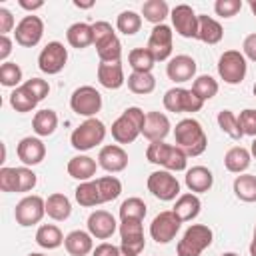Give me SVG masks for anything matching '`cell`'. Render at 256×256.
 Returning a JSON list of instances; mask_svg holds the SVG:
<instances>
[{"label": "cell", "mask_w": 256, "mask_h": 256, "mask_svg": "<svg viewBox=\"0 0 256 256\" xmlns=\"http://www.w3.org/2000/svg\"><path fill=\"white\" fill-rule=\"evenodd\" d=\"M148 192L162 200V202H172L180 196V182L176 180V176L168 170H156L148 176Z\"/></svg>", "instance_id": "obj_8"}, {"label": "cell", "mask_w": 256, "mask_h": 256, "mask_svg": "<svg viewBox=\"0 0 256 256\" xmlns=\"http://www.w3.org/2000/svg\"><path fill=\"white\" fill-rule=\"evenodd\" d=\"M116 228H118L116 218L106 210H96L88 216V232L92 234V238L108 240V238H112Z\"/></svg>", "instance_id": "obj_18"}, {"label": "cell", "mask_w": 256, "mask_h": 256, "mask_svg": "<svg viewBox=\"0 0 256 256\" xmlns=\"http://www.w3.org/2000/svg\"><path fill=\"white\" fill-rule=\"evenodd\" d=\"M36 184H38V178L28 166L16 168V192H22V194L30 192V190H34Z\"/></svg>", "instance_id": "obj_46"}, {"label": "cell", "mask_w": 256, "mask_h": 256, "mask_svg": "<svg viewBox=\"0 0 256 256\" xmlns=\"http://www.w3.org/2000/svg\"><path fill=\"white\" fill-rule=\"evenodd\" d=\"M14 36H16V42L22 48H34V46H38L40 40H42V36H44V22H42V18L40 16H34V14L24 16L16 24Z\"/></svg>", "instance_id": "obj_13"}, {"label": "cell", "mask_w": 256, "mask_h": 256, "mask_svg": "<svg viewBox=\"0 0 256 256\" xmlns=\"http://www.w3.org/2000/svg\"><path fill=\"white\" fill-rule=\"evenodd\" d=\"M218 126L224 134H228L232 140H240L244 136L242 128H240V122H238V116L232 112V110H222L218 112Z\"/></svg>", "instance_id": "obj_42"}, {"label": "cell", "mask_w": 256, "mask_h": 256, "mask_svg": "<svg viewBox=\"0 0 256 256\" xmlns=\"http://www.w3.org/2000/svg\"><path fill=\"white\" fill-rule=\"evenodd\" d=\"M92 32H94V46H96V50L102 48V46H106L114 38H118L116 32H114V28H112V24L110 22H104V20L94 22L92 24Z\"/></svg>", "instance_id": "obj_45"}, {"label": "cell", "mask_w": 256, "mask_h": 256, "mask_svg": "<svg viewBox=\"0 0 256 256\" xmlns=\"http://www.w3.org/2000/svg\"><path fill=\"white\" fill-rule=\"evenodd\" d=\"M148 206L140 198H128L120 204V218L122 220H144Z\"/></svg>", "instance_id": "obj_43"}, {"label": "cell", "mask_w": 256, "mask_h": 256, "mask_svg": "<svg viewBox=\"0 0 256 256\" xmlns=\"http://www.w3.org/2000/svg\"><path fill=\"white\" fill-rule=\"evenodd\" d=\"M92 256H128L120 246H114V244H108V242H102L94 248Z\"/></svg>", "instance_id": "obj_52"}, {"label": "cell", "mask_w": 256, "mask_h": 256, "mask_svg": "<svg viewBox=\"0 0 256 256\" xmlns=\"http://www.w3.org/2000/svg\"><path fill=\"white\" fill-rule=\"evenodd\" d=\"M116 28L124 36H134L142 28V16L134 10H124V12H120V16L116 20Z\"/></svg>", "instance_id": "obj_40"}, {"label": "cell", "mask_w": 256, "mask_h": 256, "mask_svg": "<svg viewBox=\"0 0 256 256\" xmlns=\"http://www.w3.org/2000/svg\"><path fill=\"white\" fill-rule=\"evenodd\" d=\"M146 158L150 164L162 166L168 172H184L188 168V156L178 146L166 142H150L146 150Z\"/></svg>", "instance_id": "obj_3"}, {"label": "cell", "mask_w": 256, "mask_h": 256, "mask_svg": "<svg viewBox=\"0 0 256 256\" xmlns=\"http://www.w3.org/2000/svg\"><path fill=\"white\" fill-rule=\"evenodd\" d=\"M120 238H122L120 248L128 256H138L144 250V246H146L142 220H122V224H120Z\"/></svg>", "instance_id": "obj_14"}, {"label": "cell", "mask_w": 256, "mask_h": 256, "mask_svg": "<svg viewBox=\"0 0 256 256\" xmlns=\"http://www.w3.org/2000/svg\"><path fill=\"white\" fill-rule=\"evenodd\" d=\"M242 54H244V58L256 62V32H254V34H248V36L244 38Z\"/></svg>", "instance_id": "obj_54"}, {"label": "cell", "mask_w": 256, "mask_h": 256, "mask_svg": "<svg viewBox=\"0 0 256 256\" xmlns=\"http://www.w3.org/2000/svg\"><path fill=\"white\" fill-rule=\"evenodd\" d=\"M18 4H20V8H24V10H28V12H34V10H40L42 6H44V0H18Z\"/></svg>", "instance_id": "obj_56"}, {"label": "cell", "mask_w": 256, "mask_h": 256, "mask_svg": "<svg viewBox=\"0 0 256 256\" xmlns=\"http://www.w3.org/2000/svg\"><path fill=\"white\" fill-rule=\"evenodd\" d=\"M234 194L242 202H256V176L252 174H238L234 180Z\"/></svg>", "instance_id": "obj_34"}, {"label": "cell", "mask_w": 256, "mask_h": 256, "mask_svg": "<svg viewBox=\"0 0 256 256\" xmlns=\"http://www.w3.org/2000/svg\"><path fill=\"white\" fill-rule=\"evenodd\" d=\"M200 210H202V202H200V198H198L196 194H192V192L180 194L178 200H176V204H174V208H172V212L180 218V222H190V220H194V218L200 214Z\"/></svg>", "instance_id": "obj_25"}, {"label": "cell", "mask_w": 256, "mask_h": 256, "mask_svg": "<svg viewBox=\"0 0 256 256\" xmlns=\"http://www.w3.org/2000/svg\"><path fill=\"white\" fill-rule=\"evenodd\" d=\"M180 226H182L180 218L172 210H164V212H160L152 220V224H150V236L158 244H168V242H172L176 238V234L180 232Z\"/></svg>", "instance_id": "obj_12"}, {"label": "cell", "mask_w": 256, "mask_h": 256, "mask_svg": "<svg viewBox=\"0 0 256 256\" xmlns=\"http://www.w3.org/2000/svg\"><path fill=\"white\" fill-rule=\"evenodd\" d=\"M98 166L104 168L110 174H118V172L126 170V166H128V154H126V150L122 146L108 144L98 154Z\"/></svg>", "instance_id": "obj_17"}, {"label": "cell", "mask_w": 256, "mask_h": 256, "mask_svg": "<svg viewBox=\"0 0 256 256\" xmlns=\"http://www.w3.org/2000/svg\"><path fill=\"white\" fill-rule=\"evenodd\" d=\"M170 6L164 2V0H146L142 4V16L144 20H148L150 24L158 26V24H164V20L170 16Z\"/></svg>", "instance_id": "obj_33"}, {"label": "cell", "mask_w": 256, "mask_h": 256, "mask_svg": "<svg viewBox=\"0 0 256 256\" xmlns=\"http://www.w3.org/2000/svg\"><path fill=\"white\" fill-rule=\"evenodd\" d=\"M164 108L176 114H194L204 108V102L186 88H170L164 94Z\"/></svg>", "instance_id": "obj_9"}, {"label": "cell", "mask_w": 256, "mask_h": 256, "mask_svg": "<svg viewBox=\"0 0 256 256\" xmlns=\"http://www.w3.org/2000/svg\"><path fill=\"white\" fill-rule=\"evenodd\" d=\"M172 42H174V32L168 24H158L152 28L150 40H148V50L154 54L156 62H164L172 56Z\"/></svg>", "instance_id": "obj_15"}, {"label": "cell", "mask_w": 256, "mask_h": 256, "mask_svg": "<svg viewBox=\"0 0 256 256\" xmlns=\"http://www.w3.org/2000/svg\"><path fill=\"white\" fill-rule=\"evenodd\" d=\"M14 28V16L8 8H0V36H8Z\"/></svg>", "instance_id": "obj_53"}, {"label": "cell", "mask_w": 256, "mask_h": 256, "mask_svg": "<svg viewBox=\"0 0 256 256\" xmlns=\"http://www.w3.org/2000/svg\"><path fill=\"white\" fill-rule=\"evenodd\" d=\"M64 246L68 250L70 256H88L90 252H94V242H92V234L84 232V230H74L64 238Z\"/></svg>", "instance_id": "obj_26"}, {"label": "cell", "mask_w": 256, "mask_h": 256, "mask_svg": "<svg viewBox=\"0 0 256 256\" xmlns=\"http://www.w3.org/2000/svg\"><path fill=\"white\" fill-rule=\"evenodd\" d=\"M128 64H130L132 72H152L156 58L148 48H134L128 54Z\"/></svg>", "instance_id": "obj_38"}, {"label": "cell", "mask_w": 256, "mask_h": 256, "mask_svg": "<svg viewBox=\"0 0 256 256\" xmlns=\"http://www.w3.org/2000/svg\"><path fill=\"white\" fill-rule=\"evenodd\" d=\"M22 68L16 62H4L0 66V84L6 88H18L22 86Z\"/></svg>", "instance_id": "obj_44"}, {"label": "cell", "mask_w": 256, "mask_h": 256, "mask_svg": "<svg viewBox=\"0 0 256 256\" xmlns=\"http://www.w3.org/2000/svg\"><path fill=\"white\" fill-rule=\"evenodd\" d=\"M10 106L20 112V114H26V112H32L36 106H38V100L32 96V92L22 84L18 86L12 94H10Z\"/></svg>", "instance_id": "obj_37"}, {"label": "cell", "mask_w": 256, "mask_h": 256, "mask_svg": "<svg viewBox=\"0 0 256 256\" xmlns=\"http://www.w3.org/2000/svg\"><path fill=\"white\" fill-rule=\"evenodd\" d=\"M12 54V40L8 36H0V62L4 64Z\"/></svg>", "instance_id": "obj_55"}, {"label": "cell", "mask_w": 256, "mask_h": 256, "mask_svg": "<svg viewBox=\"0 0 256 256\" xmlns=\"http://www.w3.org/2000/svg\"><path fill=\"white\" fill-rule=\"evenodd\" d=\"M46 216V200L42 196H26L16 204L14 210V218L22 228H30L42 222V218Z\"/></svg>", "instance_id": "obj_10"}, {"label": "cell", "mask_w": 256, "mask_h": 256, "mask_svg": "<svg viewBox=\"0 0 256 256\" xmlns=\"http://www.w3.org/2000/svg\"><path fill=\"white\" fill-rule=\"evenodd\" d=\"M222 256H238V254H234V252H226V254H222Z\"/></svg>", "instance_id": "obj_60"}, {"label": "cell", "mask_w": 256, "mask_h": 256, "mask_svg": "<svg viewBox=\"0 0 256 256\" xmlns=\"http://www.w3.org/2000/svg\"><path fill=\"white\" fill-rule=\"evenodd\" d=\"M96 52H98L100 62H120V58H122V44H120L118 38H114L112 42H108L106 46L98 48Z\"/></svg>", "instance_id": "obj_47"}, {"label": "cell", "mask_w": 256, "mask_h": 256, "mask_svg": "<svg viewBox=\"0 0 256 256\" xmlns=\"http://www.w3.org/2000/svg\"><path fill=\"white\" fill-rule=\"evenodd\" d=\"M224 38V28L218 20L210 16H198V40H202L208 46L218 44Z\"/></svg>", "instance_id": "obj_28"}, {"label": "cell", "mask_w": 256, "mask_h": 256, "mask_svg": "<svg viewBox=\"0 0 256 256\" xmlns=\"http://www.w3.org/2000/svg\"><path fill=\"white\" fill-rule=\"evenodd\" d=\"M28 256H44V254H38V252H32V254H28Z\"/></svg>", "instance_id": "obj_61"}, {"label": "cell", "mask_w": 256, "mask_h": 256, "mask_svg": "<svg viewBox=\"0 0 256 256\" xmlns=\"http://www.w3.org/2000/svg\"><path fill=\"white\" fill-rule=\"evenodd\" d=\"M70 108L78 116L94 118L102 110V94L94 86H80L70 96Z\"/></svg>", "instance_id": "obj_7"}, {"label": "cell", "mask_w": 256, "mask_h": 256, "mask_svg": "<svg viewBox=\"0 0 256 256\" xmlns=\"http://www.w3.org/2000/svg\"><path fill=\"white\" fill-rule=\"evenodd\" d=\"M66 40L72 48L76 50H84L90 44H94V32H92V24L86 22H76L68 28L66 32Z\"/></svg>", "instance_id": "obj_29"}, {"label": "cell", "mask_w": 256, "mask_h": 256, "mask_svg": "<svg viewBox=\"0 0 256 256\" xmlns=\"http://www.w3.org/2000/svg\"><path fill=\"white\" fill-rule=\"evenodd\" d=\"M66 62H68V50L64 48L62 42H48L38 56V68L48 76L62 72Z\"/></svg>", "instance_id": "obj_11"}, {"label": "cell", "mask_w": 256, "mask_h": 256, "mask_svg": "<svg viewBox=\"0 0 256 256\" xmlns=\"http://www.w3.org/2000/svg\"><path fill=\"white\" fill-rule=\"evenodd\" d=\"M174 138H176V146L186 154V156H200L206 152L208 148V138L206 132L202 128V124L194 118H184L176 124L174 130Z\"/></svg>", "instance_id": "obj_1"}, {"label": "cell", "mask_w": 256, "mask_h": 256, "mask_svg": "<svg viewBox=\"0 0 256 256\" xmlns=\"http://www.w3.org/2000/svg\"><path fill=\"white\" fill-rule=\"evenodd\" d=\"M76 202L84 208H94V206H100L102 204V198H100V192H98V186H96V180H88V182H82L76 192Z\"/></svg>", "instance_id": "obj_35"}, {"label": "cell", "mask_w": 256, "mask_h": 256, "mask_svg": "<svg viewBox=\"0 0 256 256\" xmlns=\"http://www.w3.org/2000/svg\"><path fill=\"white\" fill-rule=\"evenodd\" d=\"M250 256H256V228H254V238L250 242Z\"/></svg>", "instance_id": "obj_57"}, {"label": "cell", "mask_w": 256, "mask_h": 256, "mask_svg": "<svg viewBox=\"0 0 256 256\" xmlns=\"http://www.w3.org/2000/svg\"><path fill=\"white\" fill-rule=\"evenodd\" d=\"M170 134V120L162 112H148L146 122L142 128V136L150 142H164V138Z\"/></svg>", "instance_id": "obj_21"}, {"label": "cell", "mask_w": 256, "mask_h": 256, "mask_svg": "<svg viewBox=\"0 0 256 256\" xmlns=\"http://www.w3.org/2000/svg\"><path fill=\"white\" fill-rule=\"evenodd\" d=\"M96 170H98L96 160L90 158V156H84V154L74 156V158H70V162H68V174H70L74 180H80V182L92 180V178L96 176Z\"/></svg>", "instance_id": "obj_24"}, {"label": "cell", "mask_w": 256, "mask_h": 256, "mask_svg": "<svg viewBox=\"0 0 256 256\" xmlns=\"http://www.w3.org/2000/svg\"><path fill=\"white\" fill-rule=\"evenodd\" d=\"M96 186H98L102 204L104 202H112L122 194V182L116 176H102V178L96 180Z\"/></svg>", "instance_id": "obj_41"}, {"label": "cell", "mask_w": 256, "mask_h": 256, "mask_svg": "<svg viewBox=\"0 0 256 256\" xmlns=\"http://www.w3.org/2000/svg\"><path fill=\"white\" fill-rule=\"evenodd\" d=\"M0 190L2 192H16V168H0Z\"/></svg>", "instance_id": "obj_51"}, {"label": "cell", "mask_w": 256, "mask_h": 256, "mask_svg": "<svg viewBox=\"0 0 256 256\" xmlns=\"http://www.w3.org/2000/svg\"><path fill=\"white\" fill-rule=\"evenodd\" d=\"M250 154H252V156L256 158V138L252 140V146H250Z\"/></svg>", "instance_id": "obj_59"}, {"label": "cell", "mask_w": 256, "mask_h": 256, "mask_svg": "<svg viewBox=\"0 0 256 256\" xmlns=\"http://www.w3.org/2000/svg\"><path fill=\"white\" fill-rule=\"evenodd\" d=\"M18 158L24 166H36L40 164L44 158H46V146L40 138H34V136H26L18 142Z\"/></svg>", "instance_id": "obj_20"}, {"label": "cell", "mask_w": 256, "mask_h": 256, "mask_svg": "<svg viewBox=\"0 0 256 256\" xmlns=\"http://www.w3.org/2000/svg\"><path fill=\"white\" fill-rule=\"evenodd\" d=\"M32 128L34 132L44 138V136H52L58 128V114L54 110H40L34 114V120H32Z\"/></svg>", "instance_id": "obj_32"}, {"label": "cell", "mask_w": 256, "mask_h": 256, "mask_svg": "<svg viewBox=\"0 0 256 256\" xmlns=\"http://www.w3.org/2000/svg\"><path fill=\"white\" fill-rule=\"evenodd\" d=\"M172 26L182 38H198V16L192 6L188 4H178L170 12Z\"/></svg>", "instance_id": "obj_16"}, {"label": "cell", "mask_w": 256, "mask_h": 256, "mask_svg": "<svg viewBox=\"0 0 256 256\" xmlns=\"http://www.w3.org/2000/svg\"><path fill=\"white\" fill-rule=\"evenodd\" d=\"M144 122H146L144 110L138 106H130L112 124V138L118 144H132L142 134Z\"/></svg>", "instance_id": "obj_2"}, {"label": "cell", "mask_w": 256, "mask_h": 256, "mask_svg": "<svg viewBox=\"0 0 256 256\" xmlns=\"http://www.w3.org/2000/svg\"><path fill=\"white\" fill-rule=\"evenodd\" d=\"M46 214H48V218H52L56 222L68 220L70 214H72V204H70L68 196L60 194V192L50 194L48 200H46Z\"/></svg>", "instance_id": "obj_30"}, {"label": "cell", "mask_w": 256, "mask_h": 256, "mask_svg": "<svg viewBox=\"0 0 256 256\" xmlns=\"http://www.w3.org/2000/svg\"><path fill=\"white\" fill-rule=\"evenodd\" d=\"M166 74L176 84L188 82L196 76V60L192 56H186V54L174 56V58H170V62L166 66Z\"/></svg>", "instance_id": "obj_19"}, {"label": "cell", "mask_w": 256, "mask_h": 256, "mask_svg": "<svg viewBox=\"0 0 256 256\" xmlns=\"http://www.w3.org/2000/svg\"><path fill=\"white\" fill-rule=\"evenodd\" d=\"M126 82H128L130 92L140 94V96L152 94L156 88V78L152 76V72H132Z\"/></svg>", "instance_id": "obj_36"}, {"label": "cell", "mask_w": 256, "mask_h": 256, "mask_svg": "<svg viewBox=\"0 0 256 256\" xmlns=\"http://www.w3.org/2000/svg\"><path fill=\"white\" fill-rule=\"evenodd\" d=\"M246 72H248V62H246L242 52L226 50L220 56V60H218V74H220V78L226 84H230V86L242 84L244 78H246Z\"/></svg>", "instance_id": "obj_6"}, {"label": "cell", "mask_w": 256, "mask_h": 256, "mask_svg": "<svg viewBox=\"0 0 256 256\" xmlns=\"http://www.w3.org/2000/svg\"><path fill=\"white\" fill-rule=\"evenodd\" d=\"M36 244L44 250H56L64 244V236L62 230L54 224H42L36 232Z\"/></svg>", "instance_id": "obj_31"}, {"label": "cell", "mask_w": 256, "mask_h": 256, "mask_svg": "<svg viewBox=\"0 0 256 256\" xmlns=\"http://www.w3.org/2000/svg\"><path fill=\"white\" fill-rule=\"evenodd\" d=\"M74 6H76V8H92L94 2H74Z\"/></svg>", "instance_id": "obj_58"}, {"label": "cell", "mask_w": 256, "mask_h": 256, "mask_svg": "<svg viewBox=\"0 0 256 256\" xmlns=\"http://www.w3.org/2000/svg\"><path fill=\"white\" fill-rule=\"evenodd\" d=\"M98 82L108 90L122 88L124 82H126L122 60L120 62H100V66H98Z\"/></svg>", "instance_id": "obj_22"}, {"label": "cell", "mask_w": 256, "mask_h": 256, "mask_svg": "<svg viewBox=\"0 0 256 256\" xmlns=\"http://www.w3.org/2000/svg\"><path fill=\"white\" fill-rule=\"evenodd\" d=\"M242 0H216L214 4V12L220 18H234L240 10H242Z\"/></svg>", "instance_id": "obj_48"}, {"label": "cell", "mask_w": 256, "mask_h": 256, "mask_svg": "<svg viewBox=\"0 0 256 256\" xmlns=\"http://www.w3.org/2000/svg\"><path fill=\"white\" fill-rule=\"evenodd\" d=\"M106 138V126L98 118H88L84 120L78 128H74L70 136V144L78 152H88L96 146H100Z\"/></svg>", "instance_id": "obj_4"}, {"label": "cell", "mask_w": 256, "mask_h": 256, "mask_svg": "<svg viewBox=\"0 0 256 256\" xmlns=\"http://www.w3.org/2000/svg\"><path fill=\"white\" fill-rule=\"evenodd\" d=\"M250 162H252V154L244 146H234L224 156V166L232 174H244L250 168Z\"/></svg>", "instance_id": "obj_27"}, {"label": "cell", "mask_w": 256, "mask_h": 256, "mask_svg": "<svg viewBox=\"0 0 256 256\" xmlns=\"http://www.w3.org/2000/svg\"><path fill=\"white\" fill-rule=\"evenodd\" d=\"M238 122H240V128H242L244 136L256 138V110L254 108L242 110L240 116H238Z\"/></svg>", "instance_id": "obj_49"}, {"label": "cell", "mask_w": 256, "mask_h": 256, "mask_svg": "<svg viewBox=\"0 0 256 256\" xmlns=\"http://www.w3.org/2000/svg\"><path fill=\"white\" fill-rule=\"evenodd\" d=\"M184 182L192 194H204L214 186V176L206 166H192L186 170Z\"/></svg>", "instance_id": "obj_23"}, {"label": "cell", "mask_w": 256, "mask_h": 256, "mask_svg": "<svg viewBox=\"0 0 256 256\" xmlns=\"http://www.w3.org/2000/svg\"><path fill=\"white\" fill-rule=\"evenodd\" d=\"M212 240H214V232L206 224H192L178 242L176 252L178 256H202V252L210 248Z\"/></svg>", "instance_id": "obj_5"}, {"label": "cell", "mask_w": 256, "mask_h": 256, "mask_svg": "<svg viewBox=\"0 0 256 256\" xmlns=\"http://www.w3.org/2000/svg\"><path fill=\"white\" fill-rule=\"evenodd\" d=\"M254 96H256V84H254Z\"/></svg>", "instance_id": "obj_62"}, {"label": "cell", "mask_w": 256, "mask_h": 256, "mask_svg": "<svg viewBox=\"0 0 256 256\" xmlns=\"http://www.w3.org/2000/svg\"><path fill=\"white\" fill-rule=\"evenodd\" d=\"M24 86L32 92V96H34L38 102H42V100L50 94V84H48L46 80H42V78H30V80L24 82Z\"/></svg>", "instance_id": "obj_50"}, {"label": "cell", "mask_w": 256, "mask_h": 256, "mask_svg": "<svg viewBox=\"0 0 256 256\" xmlns=\"http://www.w3.org/2000/svg\"><path fill=\"white\" fill-rule=\"evenodd\" d=\"M218 90H220L218 82H216L212 76H208V74L198 76V78H194V82H192V92H194L202 102L212 100V98L218 94Z\"/></svg>", "instance_id": "obj_39"}]
</instances>
